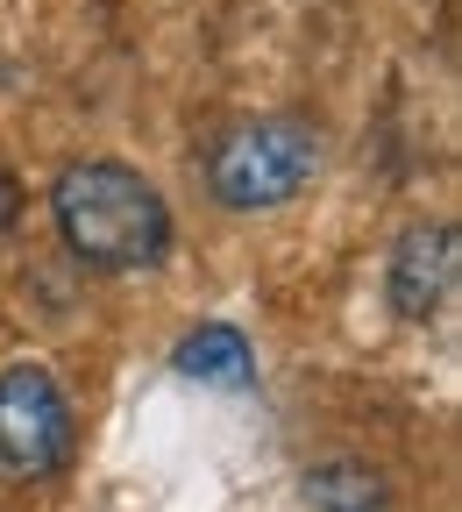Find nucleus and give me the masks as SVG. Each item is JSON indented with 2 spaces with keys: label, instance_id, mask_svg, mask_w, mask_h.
Returning a JSON list of instances; mask_svg holds the SVG:
<instances>
[{
  "label": "nucleus",
  "instance_id": "423d86ee",
  "mask_svg": "<svg viewBox=\"0 0 462 512\" xmlns=\"http://www.w3.org/2000/svg\"><path fill=\"white\" fill-rule=\"evenodd\" d=\"M306 498L320 512H377L384 505V484L363 463H320V470H306Z\"/></svg>",
  "mask_w": 462,
  "mask_h": 512
},
{
  "label": "nucleus",
  "instance_id": "39448f33",
  "mask_svg": "<svg viewBox=\"0 0 462 512\" xmlns=\"http://www.w3.org/2000/svg\"><path fill=\"white\" fill-rule=\"evenodd\" d=\"M178 370L192 377V384H249L256 377V356H249V342H242V328H228V320H207L200 335H185L178 342Z\"/></svg>",
  "mask_w": 462,
  "mask_h": 512
},
{
  "label": "nucleus",
  "instance_id": "f257e3e1",
  "mask_svg": "<svg viewBox=\"0 0 462 512\" xmlns=\"http://www.w3.org/2000/svg\"><path fill=\"white\" fill-rule=\"evenodd\" d=\"M50 207L72 256L93 271H143L171 242V214L157 200V185H143L128 164H72L57 178Z\"/></svg>",
  "mask_w": 462,
  "mask_h": 512
},
{
  "label": "nucleus",
  "instance_id": "7ed1b4c3",
  "mask_svg": "<svg viewBox=\"0 0 462 512\" xmlns=\"http://www.w3.org/2000/svg\"><path fill=\"white\" fill-rule=\"evenodd\" d=\"M72 456V406H64L57 377L36 363L0 370V470L8 477H50Z\"/></svg>",
  "mask_w": 462,
  "mask_h": 512
},
{
  "label": "nucleus",
  "instance_id": "f03ea898",
  "mask_svg": "<svg viewBox=\"0 0 462 512\" xmlns=\"http://www.w3.org/2000/svg\"><path fill=\"white\" fill-rule=\"evenodd\" d=\"M207 178H214V200L235 207V214L285 207L292 192L313 178V136L299 121H242V128L221 136Z\"/></svg>",
  "mask_w": 462,
  "mask_h": 512
},
{
  "label": "nucleus",
  "instance_id": "20e7f679",
  "mask_svg": "<svg viewBox=\"0 0 462 512\" xmlns=\"http://www.w3.org/2000/svg\"><path fill=\"white\" fill-rule=\"evenodd\" d=\"M448 285H455V228H413L391 256V306L406 320H427L441 313Z\"/></svg>",
  "mask_w": 462,
  "mask_h": 512
}]
</instances>
